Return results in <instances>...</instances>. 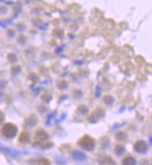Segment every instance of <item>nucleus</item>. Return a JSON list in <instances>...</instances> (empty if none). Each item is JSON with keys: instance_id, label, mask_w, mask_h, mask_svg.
<instances>
[{"instance_id": "nucleus-9", "label": "nucleus", "mask_w": 152, "mask_h": 165, "mask_svg": "<svg viewBox=\"0 0 152 165\" xmlns=\"http://www.w3.org/2000/svg\"><path fill=\"white\" fill-rule=\"evenodd\" d=\"M115 152H116L118 155H121V153L124 152V147L121 146H117L115 147Z\"/></svg>"}, {"instance_id": "nucleus-8", "label": "nucleus", "mask_w": 152, "mask_h": 165, "mask_svg": "<svg viewBox=\"0 0 152 165\" xmlns=\"http://www.w3.org/2000/svg\"><path fill=\"white\" fill-rule=\"evenodd\" d=\"M38 165H50V162H49V160L48 159H40L39 160H38V163H37Z\"/></svg>"}, {"instance_id": "nucleus-4", "label": "nucleus", "mask_w": 152, "mask_h": 165, "mask_svg": "<svg viewBox=\"0 0 152 165\" xmlns=\"http://www.w3.org/2000/svg\"><path fill=\"white\" fill-rule=\"evenodd\" d=\"M134 150L137 151V152H139V153H144V152H146V149H147V146H146V142H144V141H142V140L137 141V142L134 144Z\"/></svg>"}, {"instance_id": "nucleus-2", "label": "nucleus", "mask_w": 152, "mask_h": 165, "mask_svg": "<svg viewBox=\"0 0 152 165\" xmlns=\"http://www.w3.org/2000/svg\"><path fill=\"white\" fill-rule=\"evenodd\" d=\"M47 140H48V134L44 130H38L36 132V134H35V140L34 146L44 148L43 144L48 143Z\"/></svg>"}, {"instance_id": "nucleus-7", "label": "nucleus", "mask_w": 152, "mask_h": 165, "mask_svg": "<svg viewBox=\"0 0 152 165\" xmlns=\"http://www.w3.org/2000/svg\"><path fill=\"white\" fill-rule=\"evenodd\" d=\"M73 157H74V159L81 160V159H84L85 158V155H84V153H82V152L75 151V152H73Z\"/></svg>"}, {"instance_id": "nucleus-10", "label": "nucleus", "mask_w": 152, "mask_h": 165, "mask_svg": "<svg viewBox=\"0 0 152 165\" xmlns=\"http://www.w3.org/2000/svg\"><path fill=\"white\" fill-rule=\"evenodd\" d=\"M116 137H117L119 140H123V139L126 138V134H125L123 132H120V133H118V134H116Z\"/></svg>"}, {"instance_id": "nucleus-13", "label": "nucleus", "mask_w": 152, "mask_h": 165, "mask_svg": "<svg viewBox=\"0 0 152 165\" xmlns=\"http://www.w3.org/2000/svg\"><path fill=\"white\" fill-rule=\"evenodd\" d=\"M1 96H2V95H1V93H0V97H1Z\"/></svg>"}, {"instance_id": "nucleus-6", "label": "nucleus", "mask_w": 152, "mask_h": 165, "mask_svg": "<svg viewBox=\"0 0 152 165\" xmlns=\"http://www.w3.org/2000/svg\"><path fill=\"white\" fill-rule=\"evenodd\" d=\"M122 165H135V159L132 157H126L122 160Z\"/></svg>"}, {"instance_id": "nucleus-12", "label": "nucleus", "mask_w": 152, "mask_h": 165, "mask_svg": "<svg viewBox=\"0 0 152 165\" xmlns=\"http://www.w3.org/2000/svg\"><path fill=\"white\" fill-rule=\"evenodd\" d=\"M109 103L112 102V98H111V97H105V101H106L107 103H109Z\"/></svg>"}, {"instance_id": "nucleus-11", "label": "nucleus", "mask_w": 152, "mask_h": 165, "mask_svg": "<svg viewBox=\"0 0 152 165\" xmlns=\"http://www.w3.org/2000/svg\"><path fill=\"white\" fill-rule=\"evenodd\" d=\"M4 113L2 112V111H0V123H1L3 121H4Z\"/></svg>"}, {"instance_id": "nucleus-1", "label": "nucleus", "mask_w": 152, "mask_h": 165, "mask_svg": "<svg viewBox=\"0 0 152 165\" xmlns=\"http://www.w3.org/2000/svg\"><path fill=\"white\" fill-rule=\"evenodd\" d=\"M78 144H79V146H80L82 148L90 151V150H93V149H94L96 143H95V140H94L91 136L85 134V135H84V136L79 140Z\"/></svg>"}, {"instance_id": "nucleus-5", "label": "nucleus", "mask_w": 152, "mask_h": 165, "mask_svg": "<svg viewBox=\"0 0 152 165\" xmlns=\"http://www.w3.org/2000/svg\"><path fill=\"white\" fill-rule=\"evenodd\" d=\"M29 140H30V135L27 132H23L19 136V141H21L22 143H26Z\"/></svg>"}, {"instance_id": "nucleus-3", "label": "nucleus", "mask_w": 152, "mask_h": 165, "mask_svg": "<svg viewBox=\"0 0 152 165\" xmlns=\"http://www.w3.org/2000/svg\"><path fill=\"white\" fill-rule=\"evenodd\" d=\"M2 134L7 138H12L17 134V127L12 123H6L1 129Z\"/></svg>"}]
</instances>
